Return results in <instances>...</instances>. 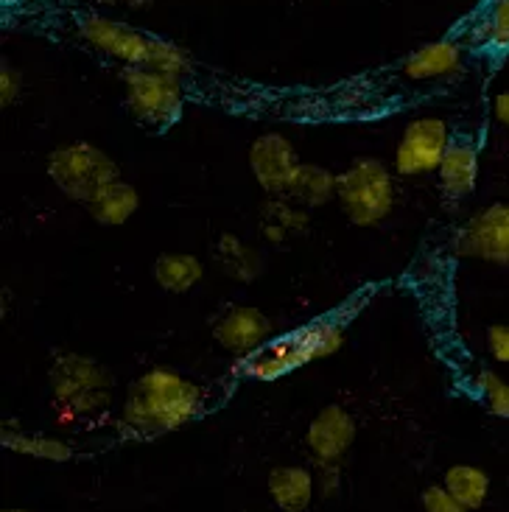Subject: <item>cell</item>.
<instances>
[{
  "instance_id": "cell-1",
  "label": "cell",
  "mask_w": 509,
  "mask_h": 512,
  "mask_svg": "<svg viewBox=\"0 0 509 512\" xmlns=\"http://www.w3.org/2000/svg\"><path fill=\"white\" fill-rule=\"evenodd\" d=\"M375 289L378 286H367V289L356 291L339 308L305 322L297 331L269 339L252 356L241 359V364H238L241 375L258 378V381H277V378L294 373V370H300L311 361H319L336 353L344 345V333L350 328V322L367 308Z\"/></svg>"
},
{
  "instance_id": "cell-2",
  "label": "cell",
  "mask_w": 509,
  "mask_h": 512,
  "mask_svg": "<svg viewBox=\"0 0 509 512\" xmlns=\"http://www.w3.org/2000/svg\"><path fill=\"white\" fill-rule=\"evenodd\" d=\"M207 389L168 367L149 370L126 389L121 426L132 437H163L205 415Z\"/></svg>"
},
{
  "instance_id": "cell-3",
  "label": "cell",
  "mask_w": 509,
  "mask_h": 512,
  "mask_svg": "<svg viewBox=\"0 0 509 512\" xmlns=\"http://www.w3.org/2000/svg\"><path fill=\"white\" fill-rule=\"evenodd\" d=\"M70 26L84 45H90L96 54L124 62L126 68L168 70L177 76H188L193 70L191 56L185 54L179 45L163 40L157 34H149V31L118 23L107 14L87 12V9L73 12Z\"/></svg>"
},
{
  "instance_id": "cell-4",
  "label": "cell",
  "mask_w": 509,
  "mask_h": 512,
  "mask_svg": "<svg viewBox=\"0 0 509 512\" xmlns=\"http://www.w3.org/2000/svg\"><path fill=\"white\" fill-rule=\"evenodd\" d=\"M48 381L59 412L70 420L104 415L110 409L115 375L90 356L68 353V350L56 353Z\"/></svg>"
},
{
  "instance_id": "cell-5",
  "label": "cell",
  "mask_w": 509,
  "mask_h": 512,
  "mask_svg": "<svg viewBox=\"0 0 509 512\" xmlns=\"http://www.w3.org/2000/svg\"><path fill=\"white\" fill-rule=\"evenodd\" d=\"M124 96L126 110L143 129L152 135H166L179 124L188 90L177 73L152 68H126L124 70Z\"/></svg>"
},
{
  "instance_id": "cell-6",
  "label": "cell",
  "mask_w": 509,
  "mask_h": 512,
  "mask_svg": "<svg viewBox=\"0 0 509 512\" xmlns=\"http://www.w3.org/2000/svg\"><path fill=\"white\" fill-rule=\"evenodd\" d=\"M336 199L356 227H375L395 208V182L378 157H356L336 177Z\"/></svg>"
},
{
  "instance_id": "cell-7",
  "label": "cell",
  "mask_w": 509,
  "mask_h": 512,
  "mask_svg": "<svg viewBox=\"0 0 509 512\" xmlns=\"http://www.w3.org/2000/svg\"><path fill=\"white\" fill-rule=\"evenodd\" d=\"M45 171L62 194L82 205H90L110 182L121 180L118 163L104 149H98L96 143L87 140L56 146L48 154Z\"/></svg>"
},
{
  "instance_id": "cell-8",
  "label": "cell",
  "mask_w": 509,
  "mask_h": 512,
  "mask_svg": "<svg viewBox=\"0 0 509 512\" xmlns=\"http://www.w3.org/2000/svg\"><path fill=\"white\" fill-rule=\"evenodd\" d=\"M454 252L459 258L509 266V202L479 210L456 230Z\"/></svg>"
},
{
  "instance_id": "cell-9",
  "label": "cell",
  "mask_w": 509,
  "mask_h": 512,
  "mask_svg": "<svg viewBox=\"0 0 509 512\" xmlns=\"http://www.w3.org/2000/svg\"><path fill=\"white\" fill-rule=\"evenodd\" d=\"M448 140H451V129L440 118L412 121L406 126L395 154V168L400 177H420L428 171H440Z\"/></svg>"
},
{
  "instance_id": "cell-10",
  "label": "cell",
  "mask_w": 509,
  "mask_h": 512,
  "mask_svg": "<svg viewBox=\"0 0 509 512\" xmlns=\"http://www.w3.org/2000/svg\"><path fill=\"white\" fill-rule=\"evenodd\" d=\"M303 166L297 149L286 135L280 132H266L258 135L249 146V168L255 174V180L266 194L286 196L291 180L297 174V168Z\"/></svg>"
},
{
  "instance_id": "cell-11",
  "label": "cell",
  "mask_w": 509,
  "mask_h": 512,
  "mask_svg": "<svg viewBox=\"0 0 509 512\" xmlns=\"http://www.w3.org/2000/svg\"><path fill=\"white\" fill-rule=\"evenodd\" d=\"M356 437V417L350 415L344 406L331 403V406L319 409V415L308 423L305 448L317 465H342V459L350 454Z\"/></svg>"
},
{
  "instance_id": "cell-12",
  "label": "cell",
  "mask_w": 509,
  "mask_h": 512,
  "mask_svg": "<svg viewBox=\"0 0 509 512\" xmlns=\"http://www.w3.org/2000/svg\"><path fill=\"white\" fill-rule=\"evenodd\" d=\"M479 152H482L479 135H473L470 129H451V140H448V149L442 154L440 163V185L445 202L456 205L476 191Z\"/></svg>"
},
{
  "instance_id": "cell-13",
  "label": "cell",
  "mask_w": 509,
  "mask_h": 512,
  "mask_svg": "<svg viewBox=\"0 0 509 512\" xmlns=\"http://www.w3.org/2000/svg\"><path fill=\"white\" fill-rule=\"evenodd\" d=\"M269 336H272V319L266 317L261 308H252V305L230 308L213 325V339L238 359L252 356L258 347L269 342Z\"/></svg>"
},
{
  "instance_id": "cell-14",
  "label": "cell",
  "mask_w": 509,
  "mask_h": 512,
  "mask_svg": "<svg viewBox=\"0 0 509 512\" xmlns=\"http://www.w3.org/2000/svg\"><path fill=\"white\" fill-rule=\"evenodd\" d=\"M269 499L275 510L283 512H308L317 499V473L305 465H277L266 479Z\"/></svg>"
},
{
  "instance_id": "cell-15",
  "label": "cell",
  "mask_w": 509,
  "mask_h": 512,
  "mask_svg": "<svg viewBox=\"0 0 509 512\" xmlns=\"http://www.w3.org/2000/svg\"><path fill=\"white\" fill-rule=\"evenodd\" d=\"M403 73L414 79V82H440V79H451L462 68V45L456 40H440L431 42L426 48L409 54L400 62Z\"/></svg>"
},
{
  "instance_id": "cell-16",
  "label": "cell",
  "mask_w": 509,
  "mask_h": 512,
  "mask_svg": "<svg viewBox=\"0 0 509 512\" xmlns=\"http://www.w3.org/2000/svg\"><path fill=\"white\" fill-rule=\"evenodd\" d=\"M154 283L168 294H188L202 283L205 266L191 252H163L152 266Z\"/></svg>"
},
{
  "instance_id": "cell-17",
  "label": "cell",
  "mask_w": 509,
  "mask_h": 512,
  "mask_svg": "<svg viewBox=\"0 0 509 512\" xmlns=\"http://www.w3.org/2000/svg\"><path fill=\"white\" fill-rule=\"evenodd\" d=\"M138 208V188L124 180L110 182V185L87 205L90 216H93L98 224H107V227H121V224H126L135 213H138Z\"/></svg>"
},
{
  "instance_id": "cell-18",
  "label": "cell",
  "mask_w": 509,
  "mask_h": 512,
  "mask_svg": "<svg viewBox=\"0 0 509 512\" xmlns=\"http://www.w3.org/2000/svg\"><path fill=\"white\" fill-rule=\"evenodd\" d=\"M336 177L339 174H333L328 168L303 163V166L297 168L286 196L305 205V208H322V205H328L336 196Z\"/></svg>"
},
{
  "instance_id": "cell-19",
  "label": "cell",
  "mask_w": 509,
  "mask_h": 512,
  "mask_svg": "<svg viewBox=\"0 0 509 512\" xmlns=\"http://www.w3.org/2000/svg\"><path fill=\"white\" fill-rule=\"evenodd\" d=\"M213 252H216V263H219L221 272L233 277L235 283H252L261 275V255L249 244H244L241 238H235L233 233H224L216 241Z\"/></svg>"
},
{
  "instance_id": "cell-20",
  "label": "cell",
  "mask_w": 509,
  "mask_h": 512,
  "mask_svg": "<svg viewBox=\"0 0 509 512\" xmlns=\"http://www.w3.org/2000/svg\"><path fill=\"white\" fill-rule=\"evenodd\" d=\"M0 443L14 454H23L31 459H45V462H68L73 459V448L59 437H45V434H28V431L12 429L9 423L0 431Z\"/></svg>"
},
{
  "instance_id": "cell-21",
  "label": "cell",
  "mask_w": 509,
  "mask_h": 512,
  "mask_svg": "<svg viewBox=\"0 0 509 512\" xmlns=\"http://www.w3.org/2000/svg\"><path fill=\"white\" fill-rule=\"evenodd\" d=\"M445 490L454 496L459 504H465L468 510H482L484 501L490 496V476L479 465H451L442 476Z\"/></svg>"
},
{
  "instance_id": "cell-22",
  "label": "cell",
  "mask_w": 509,
  "mask_h": 512,
  "mask_svg": "<svg viewBox=\"0 0 509 512\" xmlns=\"http://www.w3.org/2000/svg\"><path fill=\"white\" fill-rule=\"evenodd\" d=\"M479 40L490 54H509V0H493L479 23Z\"/></svg>"
},
{
  "instance_id": "cell-23",
  "label": "cell",
  "mask_w": 509,
  "mask_h": 512,
  "mask_svg": "<svg viewBox=\"0 0 509 512\" xmlns=\"http://www.w3.org/2000/svg\"><path fill=\"white\" fill-rule=\"evenodd\" d=\"M473 395L484 403L493 417L509 420V381L493 370H479L473 378Z\"/></svg>"
},
{
  "instance_id": "cell-24",
  "label": "cell",
  "mask_w": 509,
  "mask_h": 512,
  "mask_svg": "<svg viewBox=\"0 0 509 512\" xmlns=\"http://www.w3.org/2000/svg\"><path fill=\"white\" fill-rule=\"evenodd\" d=\"M420 504H423V512H473L468 510L465 504H459V501L445 490V485L426 487L423 496H420Z\"/></svg>"
},
{
  "instance_id": "cell-25",
  "label": "cell",
  "mask_w": 509,
  "mask_h": 512,
  "mask_svg": "<svg viewBox=\"0 0 509 512\" xmlns=\"http://www.w3.org/2000/svg\"><path fill=\"white\" fill-rule=\"evenodd\" d=\"M342 490V465H317V493L322 499H333Z\"/></svg>"
},
{
  "instance_id": "cell-26",
  "label": "cell",
  "mask_w": 509,
  "mask_h": 512,
  "mask_svg": "<svg viewBox=\"0 0 509 512\" xmlns=\"http://www.w3.org/2000/svg\"><path fill=\"white\" fill-rule=\"evenodd\" d=\"M487 350L490 356L498 361V364H509V325L501 322V325H490L487 328Z\"/></svg>"
},
{
  "instance_id": "cell-27",
  "label": "cell",
  "mask_w": 509,
  "mask_h": 512,
  "mask_svg": "<svg viewBox=\"0 0 509 512\" xmlns=\"http://www.w3.org/2000/svg\"><path fill=\"white\" fill-rule=\"evenodd\" d=\"M23 90V79H20V73L9 65V62H3L0 65V104L3 107H12L17 93Z\"/></svg>"
},
{
  "instance_id": "cell-28",
  "label": "cell",
  "mask_w": 509,
  "mask_h": 512,
  "mask_svg": "<svg viewBox=\"0 0 509 512\" xmlns=\"http://www.w3.org/2000/svg\"><path fill=\"white\" fill-rule=\"evenodd\" d=\"M493 112H496L498 124L507 126V129H509V90L498 93L496 101H493Z\"/></svg>"
},
{
  "instance_id": "cell-29",
  "label": "cell",
  "mask_w": 509,
  "mask_h": 512,
  "mask_svg": "<svg viewBox=\"0 0 509 512\" xmlns=\"http://www.w3.org/2000/svg\"><path fill=\"white\" fill-rule=\"evenodd\" d=\"M101 3H107V6H126V9H143L152 0H101Z\"/></svg>"
},
{
  "instance_id": "cell-30",
  "label": "cell",
  "mask_w": 509,
  "mask_h": 512,
  "mask_svg": "<svg viewBox=\"0 0 509 512\" xmlns=\"http://www.w3.org/2000/svg\"><path fill=\"white\" fill-rule=\"evenodd\" d=\"M3 512H28V510H20V507H9V510H3Z\"/></svg>"
},
{
  "instance_id": "cell-31",
  "label": "cell",
  "mask_w": 509,
  "mask_h": 512,
  "mask_svg": "<svg viewBox=\"0 0 509 512\" xmlns=\"http://www.w3.org/2000/svg\"><path fill=\"white\" fill-rule=\"evenodd\" d=\"M266 512H283V510H266Z\"/></svg>"
}]
</instances>
